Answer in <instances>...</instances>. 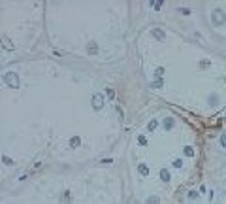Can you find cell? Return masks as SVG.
Here are the masks:
<instances>
[{
    "label": "cell",
    "mask_w": 226,
    "mask_h": 204,
    "mask_svg": "<svg viewBox=\"0 0 226 204\" xmlns=\"http://www.w3.org/2000/svg\"><path fill=\"white\" fill-rule=\"evenodd\" d=\"M160 176H162V180H168V178H170V174H168L166 170H162V172H160Z\"/></svg>",
    "instance_id": "cell-1"
},
{
    "label": "cell",
    "mask_w": 226,
    "mask_h": 204,
    "mask_svg": "<svg viewBox=\"0 0 226 204\" xmlns=\"http://www.w3.org/2000/svg\"><path fill=\"white\" fill-rule=\"evenodd\" d=\"M70 142H72V146H77V144H79V138H72Z\"/></svg>",
    "instance_id": "cell-2"
},
{
    "label": "cell",
    "mask_w": 226,
    "mask_h": 204,
    "mask_svg": "<svg viewBox=\"0 0 226 204\" xmlns=\"http://www.w3.org/2000/svg\"><path fill=\"white\" fill-rule=\"evenodd\" d=\"M139 172H141V174H147V166L141 165V166H139Z\"/></svg>",
    "instance_id": "cell-3"
},
{
    "label": "cell",
    "mask_w": 226,
    "mask_h": 204,
    "mask_svg": "<svg viewBox=\"0 0 226 204\" xmlns=\"http://www.w3.org/2000/svg\"><path fill=\"white\" fill-rule=\"evenodd\" d=\"M158 202V199H153V200H149V204H157Z\"/></svg>",
    "instance_id": "cell-4"
}]
</instances>
